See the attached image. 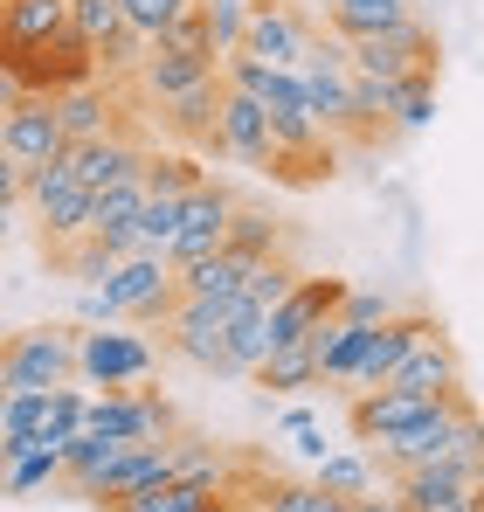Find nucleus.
Instances as JSON below:
<instances>
[{
    "label": "nucleus",
    "instance_id": "nucleus-1",
    "mask_svg": "<svg viewBox=\"0 0 484 512\" xmlns=\"http://www.w3.org/2000/svg\"><path fill=\"white\" fill-rule=\"evenodd\" d=\"M464 436H478V409H471V395H450V402H436L422 423L395 429V436H374L367 457H374V471L402 478V471H422V464H443Z\"/></svg>",
    "mask_w": 484,
    "mask_h": 512
},
{
    "label": "nucleus",
    "instance_id": "nucleus-2",
    "mask_svg": "<svg viewBox=\"0 0 484 512\" xmlns=\"http://www.w3.org/2000/svg\"><path fill=\"white\" fill-rule=\"evenodd\" d=\"M478 471H484V436H464L443 464L402 471L395 478V499H402V512H484Z\"/></svg>",
    "mask_w": 484,
    "mask_h": 512
},
{
    "label": "nucleus",
    "instance_id": "nucleus-3",
    "mask_svg": "<svg viewBox=\"0 0 484 512\" xmlns=\"http://www.w3.org/2000/svg\"><path fill=\"white\" fill-rule=\"evenodd\" d=\"M160 346L146 333H118V326H77V381L83 388H139L153 381Z\"/></svg>",
    "mask_w": 484,
    "mask_h": 512
},
{
    "label": "nucleus",
    "instance_id": "nucleus-4",
    "mask_svg": "<svg viewBox=\"0 0 484 512\" xmlns=\"http://www.w3.org/2000/svg\"><path fill=\"white\" fill-rule=\"evenodd\" d=\"M83 429L90 436H118V443H166L173 436V409L160 388H90L83 402Z\"/></svg>",
    "mask_w": 484,
    "mask_h": 512
},
{
    "label": "nucleus",
    "instance_id": "nucleus-5",
    "mask_svg": "<svg viewBox=\"0 0 484 512\" xmlns=\"http://www.w3.org/2000/svg\"><path fill=\"white\" fill-rule=\"evenodd\" d=\"M346 70L367 77V84H395V77H408V70H436V35H429V21L402 14L395 28L346 42Z\"/></svg>",
    "mask_w": 484,
    "mask_h": 512
},
{
    "label": "nucleus",
    "instance_id": "nucleus-6",
    "mask_svg": "<svg viewBox=\"0 0 484 512\" xmlns=\"http://www.w3.org/2000/svg\"><path fill=\"white\" fill-rule=\"evenodd\" d=\"M77 381V326H28L7 333V395L63 388Z\"/></svg>",
    "mask_w": 484,
    "mask_h": 512
},
{
    "label": "nucleus",
    "instance_id": "nucleus-7",
    "mask_svg": "<svg viewBox=\"0 0 484 512\" xmlns=\"http://www.w3.org/2000/svg\"><path fill=\"white\" fill-rule=\"evenodd\" d=\"M312 35H319V21H312L298 0H249L236 56H256V63H270V70H298V56H305Z\"/></svg>",
    "mask_w": 484,
    "mask_h": 512
},
{
    "label": "nucleus",
    "instance_id": "nucleus-8",
    "mask_svg": "<svg viewBox=\"0 0 484 512\" xmlns=\"http://www.w3.org/2000/svg\"><path fill=\"white\" fill-rule=\"evenodd\" d=\"M104 291H111V305H118V319H132V326H166V312H173V298H180V284H173V263L166 256H118V270L104 277Z\"/></svg>",
    "mask_w": 484,
    "mask_h": 512
},
{
    "label": "nucleus",
    "instance_id": "nucleus-9",
    "mask_svg": "<svg viewBox=\"0 0 484 512\" xmlns=\"http://www.w3.org/2000/svg\"><path fill=\"white\" fill-rule=\"evenodd\" d=\"M229 215H236V194L215 187V180H194V187L180 194V229H173V243H166V263L187 270V263L215 256L229 243Z\"/></svg>",
    "mask_w": 484,
    "mask_h": 512
},
{
    "label": "nucleus",
    "instance_id": "nucleus-10",
    "mask_svg": "<svg viewBox=\"0 0 484 512\" xmlns=\"http://www.w3.org/2000/svg\"><path fill=\"white\" fill-rule=\"evenodd\" d=\"M236 312H242V298H173V312H166V340H173L180 360L222 374V340H229Z\"/></svg>",
    "mask_w": 484,
    "mask_h": 512
},
{
    "label": "nucleus",
    "instance_id": "nucleus-11",
    "mask_svg": "<svg viewBox=\"0 0 484 512\" xmlns=\"http://www.w3.org/2000/svg\"><path fill=\"white\" fill-rule=\"evenodd\" d=\"M63 125H56V97H42V90H21V104L0 118V153L14 160V167H49V160H63Z\"/></svg>",
    "mask_w": 484,
    "mask_h": 512
},
{
    "label": "nucleus",
    "instance_id": "nucleus-12",
    "mask_svg": "<svg viewBox=\"0 0 484 512\" xmlns=\"http://www.w3.org/2000/svg\"><path fill=\"white\" fill-rule=\"evenodd\" d=\"M381 388L429 395V402H443V395H464V360H457L450 333H443V326H436V333H422V340H415L402 360H395V374H388Z\"/></svg>",
    "mask_w": 484,
    "mask_h": 512
},
{
    "label": "nucleus",
    "instance_id": "nucleus-13",
    "mask_svg": "<svg viewBox=\"0 0 484 512\" xmlns=\"http://www.w3.org/2000/svg\"><path fill=\"white\" fill-rule=\"evenodd\" d=\"M7 70L21 77V90H42V97L97 84V56L83 49L77 35H56V42H42V49H21V56H7Z\"/></svg>",
    "mask_w": 484,
    "mask_h": 512
},
{
    "label": "nucleus",
    "instance_id": "nucleus-14",
    "mask_svg": "<svg viewBox=\"0 0 484 512\" xmlns=\"http://www.w3.org/2000/svg\"><path fill=\"white\" fill-rule=\"evenodd\" d=\"M215 153H229L242 167H270V111L249 97V90L222 84V104H215V132H208Z\"/></svg>",
    "mask_w": 484,
    "mask_h": 512
},
{
    "label": "nucleus",
    "instance_id": "nucleus-15",
    "mask_svg": "<svg viewBox=\"0 0 484 512\" xmlns=\"http://www.w3.org/2000/svg\"><path fill=\"white\" fill-rule=\"evenodd\" d=\"M339 291H346V277H305L298 270V284L263 312V333H270V346H291V340H305L319 319H332L339 312Z\"/></svg>",
    "mask_w": 484,
    "mask_h": 512
},
{
    "label": "nucleus",
    "instance_id": "nucleus-16",
    "mask_svg": "<svg viewBox=\"0 0 484 512\" xmlns=\"http://www.w3.org/2000/svg\"><path fill=\"white\" fill-rule=\"evenodd\" d=\"M166 478H173V436H166V443H132V450H118V457L83 485V499H90V506H111V499L139 492V485H166Z\"/></svg>",
    "mask_w": 484,
    "mask_h": 512
},
{
    "label": "nucleus",
    "instance_id": "nucleus-17",
    "mask_svg": "<svg viewBox=\"0 0 484 512\" xmlns=\"http://www.w3.org/2000/svg\"><path fill=\"white\" fill-rule=\"evenodd\" d=\"M63 160H70L83 194H97V187H118V180H132V173H146V146H139L132 132H104V139L70 146Z\"/></svg>",
    "mask_w": 484,
    "mask_h": 512
},
{
    "label": "nucleus",
    "instance_id": "nucleus-18",
    "mask_svg": "<svg viewBox=\"0 0 484 512\" xmlns=\"http://www.w3.org/2000/svg\"><path fill=\"white\" fill-rule=\"evenodd\" d=\"M56 35H70V7H63V0H0V42H7V56L42 49V42H56ZM7 56H0V63H7Z\"/></svg>",
    "mask_w": 484,
    "mask_h": 512
},
{
    "label": "nucleus",
    "instance_id": "nucleus-19",
    "mask_svg": "<svg viewBox=\"0 0 484 512\" xmlns=\"http://www.w3.org/2000/svg\"><path fill=\"white\" fill-rule=\"evenodd\" d=\"M56 125H63V139L70 146H83V139H104V132H125L118 125V90L104 84H77V90H63L56 97Z\"/></svg>",
    "mask_w": 484,
    "mask_h": 512
},
{
    "label": "nucleus",
    "instance_id": "nucleus-20",
    "mask_svg": "<svg viewBox=\"0 0 484 512\" xmlns=\"http://www.w3.org/2000/svg\"><path fill=\"white\" fill-rule=\"evenodd\" d=\"M208 77H215L208 56H166V49H146V63L132 70V84L146 90L153 104H173V97H187L194 84H208Z\"/></svg>",
    "mask_w": 484,
    "mask_h": 512
},
{
    "label": "nucleus",
    "instance_id": "nucleus-21",
    "mask_svg": "<svg viewBox=\"0 0 484 512\" xmlns=\"http://www.w3.org/2000/svg\"><path fill=\"white\" fill-rule=\"evenodd\" d=\"M249 263H256V256H242V250H229V243H222L215 256H201V263L173 270V284H180V298H242Z\"/></svg>",
    "mask_w": 484,
    "mask_h": 512
},
{
    "label": "nucleus",
    "instance_id": "nucleus-22",
    "mask_svg": "<svg viewBox=\"0 0 484 512\" xmlns=\"http://www.w3.org/2000/svg\"><path fill=\"white\" fill-rule=\"evenodd\" d=\"M408 14V0H325V28L332 42H360V35H381Z\"/></svg>",
    "mask_w": 484,
    "mask_h": 512
},
{
    "label": "nucleus",
    "instance_id": "nucleus-23",
    "mask_svg": "<svg viewBox=\"0 0 484 512\" xmlns=\"http://www.w3.org/2000/svg\"><path fill=\"white\" fill-rule=\"evenodd\" d=\"M215 104H222V70H215L208 84H194L187 97L160 104V118H166V132H173V139H194V146H208V132H215Z\"/></svg>",
    "mask_w": 484,
    "mask_h": 512
},
{
    "label": "nucleus",
    "instance_id": "nucleus-24",
    "mask_svg": "<svg viewBox=\"0 0 484 512\" xmlns=\"http://www.w3.org/2000/svg\"><path fill=\"white\" fill-rule=\"evenodd\" d=\"M436 125V70H408L388 84V132H422Z\"/></svg>",
    "mask_w": 484,
    "mask_h": 512
},
{
    "label": "nucleus",
    "instance_id": "nucleus-25",
    "mask_svg": "<svg viewBox=\"0 0 484 512\" xmlns=\"http://www.w3.org/2000/svg\"><path fill=\"white\" fill-rule=\"evenodd\" d=\"M249 381H263L270 395H305V388H319V367H312V346L291 340V346H270L263 360H256V374Z\"/></svg>",
    "mask_w": 484,
    "mask_h": 512
},
{
    "label": "nucleus",
    "instance_id": "nucleus-26",
    "mask_svg": "<svg viewBox=\"0 0 484 512\" xmlns=\"http://www.w3.org/2000/svg\"><path fill=\"white\" fill-rule=\"evenodd\" d=\"M312 485L332 492V499H360V492H374V485H381V471H374V457H367V450H325L319 464H312Z\"/></svg>",
    "mask_w": 484,
    "mask_h": 512
},
{
    "label": "nucleus",
    "instance_id": "nucleus-27",
    "mask_svg": "<svg viewBox=\"0 0 484 512\" xmlns=\"http://www.w3.org/2000/svg\"><path fill=\"white\" fill-rule=\"evenodd\" d=\"M56 478H63V450H49V443H35V450H21V457L0 464V492H7V499H35V492H49Z\"/></svg>",
    "mask_w": 484,
    "mask_h": 512
},
{
    "label": "nucleus",
    "instance_id": "nucleus-28",
    "mask_svg": "<svg viewBox=\"0 0 484 512\" xmlns=\"http://www.w3.org/2000/svg\"><path fill=\"white\" fill-rule=\"evenodd\" d=\"M208 499H215L208 485H194V478H166V485H139V492L111 499L104 512H201Z\"/></svg>",
    "mask_w": 484,
    "mask_h": 512
},
{
    "label": "nucleus",
    "instance_id": "nucleus-29",
    "mask_svg": "<svg viewBox=\"0 0 484 512\" xmlns=\"http://www.w3.org/2000/svg\"><path fill=\"white\" fill-rule=\"evenodd\" d=\"M173 478H194V485H208V492H229L236 464H229L215 443H201V436H173Z\"/></svg>",
    "mask_w": 484,
    "mask_h": 512
},
{
    "label": "nucleus",
    "instance_id": "nucleus-30",
    "mask_svg": "<svg viewBox=\"0 0 484 512\" xmlns=\"http://www.w3.org/2000/svg\"><path fill=\"white\" fill-rule=\"evenodd\" d=\"M270 353V333H263V312L256 305H242L236 326H229V340H222V374L242 381V374H256V360Z\"/></svg>",
    "mask_w": 484,
    "mask_h": 512
},
{
    "label": "nucleus",
    "instance_id": "nucleus-31",
    "mask_svg": "<svg viewBox=\"0 0 484 512\" xmlns=\"http://www.w3.org/2000/svg\"><path fill=\"white\" fill-rule=\"evenodd\" d=\"M229 250L277 256V250H284V222H277L270 208H242V201H236V215H229Z\"/></svg>",
    "mask_w": 484,
    "mask_h": 512
},
{
    "label": "nucleus",
    "instance_id": "nucleus-32",
    "mask_svg": "<svg viewBox=\"0 0 484 512\" xmlns=\"http://www.w3.org/2000/svg\"><path fill=\"white\" fill-rule=\"evenodd\" d=\"M256 499L263 512H346V499L319 492L312 478H270V485H256Z\"/></svg>",
    "mask_w": 484,
    "mask_h": 512
},
{
    "label": "nucleus",
    "instance_id": "nucleus-33",
    "mask_svg": "<svg viewBox=\"0 0 484 512\" xmlns=\"http://www.w3.org/2000/svg\"><path fill=\"white\" fill-rule=\"evenodd\" d=\"M291 284H298V263H291L284 250H277V256H256V263H249V277H242V305L270 312V305H277Z\"/></svg>",
    "mask_w": 484,
    "mask_h": 512
},
{
    "label": "nucleus",
    "instance_id": "nucleus-34",
    "mask_svg": "<svg viewBox=\"0 0 484 512\" xmlns=\"http://www.w3.org/2000/svg\"><path fill=\"white\" fill-rule=\"evenodd\" d=\"M173 229H180V201H173V194H146V201H139V222H132V250L166 256Z\"/></svg>",
    "mask_w": 484,
    "mask_h": 512
},
{
    "label": "nucleus",
    "instance_id": "nucleus-35",
    "mask_svg": "<svg viewBox=\"0 0 484 512\" xmlns=\"http://www.w3.org/2000/svg\"><path fill=\"white\" fill-rule=\"evenodd\" d=\"M242 21H249V0H201V28H208L215 63L242 49Z\"/></svg>",
    "mask_w": 484,
    "mask_h": 512
},
{
    "label": "nucleus",
    "instance_id": "nucleus-36",
    "mask_svg": "<svg viewBox=\"0 0 484 512\" xmlns=\"http://www.w3.org/2000/svg\"><path fill=\"white\" fill-rule=\"evenodd\" d=\"M146 49H153L146 35H132V28H118V35H104V42H97L90 56H97V77H104V84H118V77H132V70L146 63Z\"/></svg>",
    "mask_w": 484,
    "mask_h": 512
},
{
    "label": "nucleus",
    "instance_id": "nucleus-37",
    "mask_svg": "<svg viewBox=\"0 0 484 512\" xmlns=\"http://www.w3.org/2000/svg\"><path fill=\"white\" fill-rule=\"evenodd\" d=\"M63 7H70V35H77L83 49H97L104 35H118V28H125L118 0H63Z\"/></svg>",
    "mask_w": 484,
    "mask_h": 512
},
{
    "label": "nucleus",
    "instance_id": "nucleus-38",
    "mask_svg": "<svg viewBox=\"0 0 484 512\" xmlns=\"http://www.w3.org/2000/svg\"><path fill=\"white\" fill-rule=\"evenodd\" d=\"M139 180H146V194H173V201H180V194H187L194 180H208V173L194 167L187 153H146V173H139Z\"/></svg>",
    "mask_w": 484,
    "mask_h": 512
},
{
    "label": "nucleus",
    "instance_id": "nucleus-39",
    "mask_svg": "<svg viewBox=\"0 0 484 512\" xmlns=\"http://www.w3.org/2000/svg\"><path fill=\"white\" fill-rule=\"evenodd\" d=\"M395 312H402L395 291H374V284H346V291H339V319H346V326H381V319H395Z\"/></svg>",
    "mask_w": 484,
    "mask_h": 512
},
{
    "label": "nucleus",
    "instance_id": "nucleus-40",
    "mask_svg": "<svg viewBox=\"0 0 484 512\" xmlns=\"http://www.w3.org/2000/svg\"><path fill=\"white\" fill-rule=\"evenodd\" d=\"M49 256H56L77 284H104V277L118 270V256L104 250V243H90V236H77V243H63V250H49Z\"/></svg>",
    "mask_w": 484,
    "mask_h": 512
},
{
    "label": "nucleus",
    "instance_id": "nucleus-41",
    "mask_svg": "<svg viewBox=\"0 0 484 512\" xmlns=\"http://www.w3.org/2000/svg\"><path fill=\"white\" fill-rule=\"evenodd\" d=\"M153 49H166V56H208V63H215V49H208V28H201V7H187L180 21H166L160 35H153Z\"/></svg>",
    "mask_w": 484,
    "mask_h": 512
},
{
    "label": "nucleus",
    "instance_id": "nucleus-42",
    "mask_svg": "<svg viewBox=\"0 0 484 512\" xmlns=\"http://www.w3.org/2000/svg\"><path fill=\"white\" fill-rule=\"evenodd\" d=\"M187 7H201V0H118V14H125V28H132V35H146V42L160 35L166 21H180Z\"/></svg>",
    "mask_w": 484,
    "mask_h": 512
},
{
    "label": "nucleus",
    "instance_id": "nucleus-43",
    "mask_svg": "<svg viewBox=\"0 0 484 512\" xmlns=\"http://www.w3.org/2000/svg\"><path fill=\"white\" fill-rule=\"evenodd\" d=\"M77 326H118V305H111L104 284H83L77 291Z\"/></svg>",
    "mask_w": 484,
    "mask_h": 512
},
{
    "label": "nucleus",
    "instance_id": "nucleus-44",
    "mask_svg": "<svg viewBox=\"0 0 484 512\" xmlns=\"http://www.w3.org/2000/svg\"><path fill=\"white\" fill-rule=\"evenodd\" d=\"M14 208H21V167L0 153V236L14 229Z\"/></svg>",
    "mask_w": 484,
    "mask_h": 512
},
{
    "label": "nucleus",
    "instance_id": "nucleus-45",
    "mask_svg": "<svg viewBox=\"0 0 484 512\" xmlns=\"http://www.w3.org/2000/svg\"><path fill=\"white\" fill-rule=\"evenodd\" d=\"M284 436L298 443V457H305V464H319L325 450H332V443H325V429H319V416H312V423H298V429H284Z\"/></svg>",
    "mask_w": 484,
    "mask_h": 512
},
{
    "label": "nucleus",
    "instance_id": "nucleus-46",
    "mask_svg": "<svg viewBox=\"0 0 484 512\" xmlns=\"http://www.w3.org/2000/svg\"><path fill=\"white\" fill-rule=\"evenodd\" d=\"M346 512H402V499H381V485H374V492H360V499H346Z\"/></svg>",
    "mask_w": 484,
    "mask_h": 512
},
{
    "label": "nucleus",
    "instance_id": "nucleus-47",
    "mask_svg": "<svg viewBox=\"0 0 484 512\" xmlns=\"http://www.w3.org/2000/svg\"><path fill=\"white\" fill-rule=\"evenodd\" d=\"M14 104H21V77H14V70H7V63H0V118H7V111H14Z\"/></svg>",
    "mask_w": 484,
    "mask_h": 512
},
{
    "label": "nucleus",
    "instance_id": "nucleus-48",
    "mask_svg": "<svg viewBox=\"0 0 484 512\" xmlns=\"http://www.w3.org/2000/svg\"><path fill=\"white\" fill-rule=\"evenodd\" d=\"M229 499H236V512H263V499H256V492H229Z\"/></svg>",
    "mask_w": 484,
    "mask_h": 512
},
{
    "label": "nucleus",
    "instance_id": "nucleus-49",
    "mask_svg": "<svg viewBox=\"0 0 484 512\" xmlns=\"http://www.w3.org/2000/svg\"><path fill=\"white\" fill-rule=\"evenodd\" d=\"M201 512H236V499H229V492H215V499H208Z\"/></svg>",
    "mask_w": 484,
    "mask_h": 512
},
{
    "label": "nucleus",
    "instance_id": "nucleus-50",
    "mask_svg": "<svg viewBox=\"0 0 484 512\" xmlns=\"http://www.w3.org/2000/svg\"><path fill=\"white\" fill-rule=\"evenodd\" d=\"M0 395H7V333H0Z\"/></svg>",
    "mask_w": 484,
    "mask_h": 512
},
{
    "label": "nucleus",
    "instance_id": "nucleus-51",
    "mask_svg": "<svg viewBox=\"0 0 484 512\" xmlns=\"http://www.w3.org/2000/svg\"><path fill=\"white\" fill-rule=\"evenodd\" d=\"M0 429H7V395H0Z\"/></svg>",
    "mask_w": 484,
    "mask_h": 512
},
{
    "label": "nucleus",
    "instance_id": "nucleus-52",
    "mask_svg": "<svg viewBox=\"0 0 484 512\" xmlns=\"http://www.w3.org/2000/svg\"><path fill=\"white\" fill-rule=\"evenodd\" d=\"M0 56H7V42H0Z\"/></svg>",
    "mask_w": 484,
    "mask_h": 512
}]
</instances>
